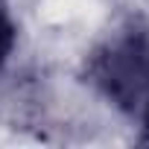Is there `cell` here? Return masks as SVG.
I'll list each match as a JSON object with an SVG mask.
<instances>
[{
  "label": "cell",
  "mask_w": 149,
  "mask_h": 149,
  "mask_svg": "<svg viewBox=\"0 0 149 149\" xmlns=\"http://www.w3.org/2000/svg\"><path fill=\"white\" fill-rule=\"evenodd\" d=\"M82 79L114 111L143 123L149 117V24L126 18L85 56Z\"/></svg>",
  "instance_id": "6da1fadb"
},
{
  "label": "cell",
  "mask_w": 149,
  "mask_h": 149,
  "mask_svg": "<svg viewBox=\"0 0 149 149\" xmlns=\"http://www.w3.org/2000/svg\"><path fill=\"white\" fill-rule=\"evenodd\" d=\"M18 47V21H15V9L12 0H0V76L6 73L12 56Z\"/></svg>",
  "instance_id": "7a4b0ae2"
},
{
  "label": "cell",
  "mask_w": 149,
  "mask_h": 149,
  "mask_svg": "<svg viewBox=\"0 0 149 149\" xmlns=\"http://www.w3.org/2000/svg\"><path fill=\"white\" fill-rule=\"evenodd\" d=\"M140 129H143V134H140V140H143V143H149V117H146V120L140 123Z\"/></svg>",
  "instance_id": "3957f363"
}]
</instances>
